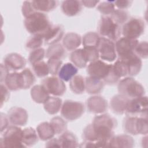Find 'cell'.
<instances>
[{
    "instance_id": "obj_1",
    "label": "cell",
    "mask_w": 148,
    "mask_h": 148,
    "mask_svg": "<svg viewBox=\"0 0 148 148\" xmlns=\"http://www.w3.org/2000/svg\"><path fill=\"white\" fill-rule=\"evenodd\" d=\"M116 120L109 114H102L95 116L91 123L94 131L99 140L109 143L114 136V129L117 126Z\"/></svg>"
},
{
    "instance_id": "obj_2",
    "label": "cell",
    "mask_w": 148,
    "mask_h": 148,
    "mask_svg": "<svg viewBox=\"0 0 148 148\" xmlns=\"http://www.w3.org/2000/svg\"><path fill=\"white\" fill-rule=\"evenodd\" d=\"M24 27L32 35H41L43 36L51 26L48 16L45 13L35 12L24 20Z\"/></svg>"
},
{
    "instance_id": "obj_3",
    "label": "cell",
    "mask_w": 148,
    "mask_h": 148,
    "mask_svg": "<svg viewBox=\"0 0 148 148\" xmlns=\"http://www.w3.org/2000/svg\"><path fill=\"white\" fill-rule=\"evenodd\" d=\"M99 35L113 42H116L121 35V27L115 23L110 16H102L98 25Z\"/></svg>"
},
{
    "instance_id": "obj_4",
    "label": "cell",
    "mask_w": 148,
    "mask_h": 148,
    "mask_svg": "<svg viewBox=\"0 0 148 148\" xmlns=\"http://www.w3.org/2000/svg\"><path fill=\"white\" fill-rule=\"evenodd\" d=\"M117 88L119 94L129 99L143 96L145 92L144 87L132 77H125L120 80Z\"/></svg>"
},
{
    "instance_id": "obj_5",
    "label": "cell",
    "mask_w": 148,
    "mask_h": 148,
    "mask_svg": "<svg viewBox=\"0 0 148 148\" xmlns=\"http://www.w3.org/2000/svg\"><path fill=\"white\" fill-rule=\"evenodd\" d=\"M1 147H25L23 143V130L19 126L8 127L0 139Z\"/></svg>"
},
{
    "instance_id": "obj_6",
    "label": "cell",
    "mask_w": 148,
    "mask_h": 148,
    "mask_svg": "<svg viewBox=\"0 0 148 148\" xmlns=\"http://www.w3.org/2000/svg\"><path fill=\"white\" fill-rule=\"evenodd\" d=\"M145 24L140 18L131 17L121 27V34L124 37L137 39L145 31Z\"/></svg>"
},
{
    "instance_id": "obj_7",
    "label": "cell",
    "mask_w": 148,
    "mask_h": 148,
    "mask_svg": "<svg viewBox=\"0 0 148 148\" xmlns=\"http://www.w3.org/2000/svg\"><path fill=\"white\" fill-rule=\"evenodd\" d=\"M84 112V105L79 101L66 100L62 105L61 114L69 121H74L80 118Z\"/></svg>"
},
{
    "instance_id": "obj_8",
    "label": "cell",
    "mask_w": 148,
    "mask_h": 148,
    "mask_svg": "<svg viewBox=\"0 0 148 148\" xmlns=\"http://www.w3.org/2000/svg\"><path fill=\"white\" fill-rule=\"evenodd\" d=\"M112 69L113 64H110L104 61L98 60L90 62L87 68V72L88 76L103 81Z\"/></svg>"
},
{
    "instance_id": "obj_9",
    "label": "cell",
    "mask_w": 148,
    "mask_h": 148,
    "mask_svg": "<svg viewBox=\"0 0 148 148\" xmlns=\"http://www.w3.org/2000/svg\"><path fill=\"white\" fill-rule=\"evenodd\" d=\"M147 98L141 96L130 99L125 113L128 116H147Z\"/></svg>"
},
{
    "instance_id": "obj_10",
    "label": "cell",
    "mask_w": 148,
    "mask_h": 148,
    "mask_svg": "<svg viewBox=\"0 0 148 148\" xmlns=\"http://www.w3.org/2000/svg\"><path fill=\"white\" fill-rule=\"evenodd\" d=\"M97 49L99 58L102 61L113 62L117 57L115 43L106 38H100Z\"/></svg>"
},
{
    "instance_id": "obj_11",
    "label": "cell",
    "mask_w": 148,
    "mask_h": 148,
    "mask_svg": "<svg viewBox=\"0 0 148 148\" xmlns=\"http://www.w3.org/2000/svg\"><path fill=\"white\" fill-rule=\"evenodd\" d=\"M41 84L50 95L55 97L63 95L66 91V85L64 82L59 77L51 76L45 77L41 82Z\"/></svg>"
},
{
    "instance_id": "obj_12",
    "label": "cell",
    "mask_w": 148,
    "mask_h": 148,
    "mask_svg": "<svg viewBox=\"0 0 148 148\" xmlns=\"http://www.w3.org/2000/svg\"><path fill=\"white\" fill-rule=\"evenodd\" d=\"M138 39H130L126 37H120L116 42V49L118 57H124L133 52L137 44Z\"/></svg>"
},
{
    "instance_id": "obj_13",
    "label": "cell",
    "mask_w": 148,
    "mask_h": 148,
    "mask_svg": "<svg viewBox=\"0 0 148 148\" xmlns=\"http://www.w3.org/2000/svg\"><path fill=\"white\" fill-rule=\"evenodd\" d=\"M8 117L10 123L16 126H24L28 121V115L27 110L23 108L14 106L9 110Z\"/></svg>"
},
{
    "instance_id": "obj_14",
    "label": "cell",
    "mask_w": 148,
    "mask_h": 148,
    "mask_svg": "<svg viewBox=\"0 0 148 148\" xmlns=\"http://www.w3.org/2000/svg\"><path fill=\"white\" fill-rule=\"evenodd\" d=\"M86 106L89 112L94 114H102L108 110L107 101L101 96H92L86 101Z\"/></svg>"
},
{
    "instance_id": "obj_15",
    "label": "cell",
    "mask_w": 148,
    "mask_h": 148,
    "mask_svg": "<svg viewBox=\"0 0 148 148\" xmlns=\"http://www.w3.org/2000/svg\"><path fill=\"white\" fill-rule=\"evenodd\" d=\"M26 63L25 58L16 53L8 54L3 59V64L9 71L14 72L23 69Z\"/></svg>"
},
{
    "instance_id": "obj_16",
    "label": "cell",
    "mask_w": 148,
    "mask_h": 148,
    "mask_svg": "<svg viewBox=\"0 0 148 148\" xmlns=\"http://www.w3.org/2000/svg\"><path fill=\"white\" fill-rule=\"evenodd\" d=\"M64 29L61 25H51L43 35L44 42L46 44L52 45L57 43L63 38Z\"/></svg>"
},
{
    "instance_id": "obj_17",
    "label": "cell",
    "mask_w": 148,
    "mask_h": 148,
    "mask_svg": "<svg viewBox=\"0 0 148 148\" xmlns=\"http://www.w3.org/2000/svg\"><path fill=\"white\" fill-rule=\"evenodd\" d=\"M123 60L127 65L129 69V76H135L140 71L142 66V62L134 52L124 57H118Z\"/></svg>"
},
{
    "instance_id": "obj_18",
    "label": "cell",
    "mask_w": 148,
    "mask_h": 148,
    "mask_svg": "<svg viewBox=\"0 0 148 148\" xmlns=\"http://www.w3.org/2000/svg\"><path fill=\"white\" fill-rule=\"evenodd\" d=\"M130 99L122 94L113 96L110 101V108L112 111L117 114L125 113L127 104Z\"/></svg>"
},
{
    "instance_id": "obj_19",
    "label": "cell",
    "mask_w": 148,
    "mask_h": 148,
    "mask_svg": "<svg viewBox=\"0 0 148 148\" xmlns=\"http://www.w3.org/2000/svg\"><path fill=\"white\" fill-rule=\"evenodd\" d=\"M135 141L133 138L128 134H120L113 136L110 140L109 147H128L134 146Z\"/></svg>"
},
{
    "instance_id": "obj_20",
    "label": "cell",
    "mask_w": 148,
    "mask_h": 148,
    "mask_svg": "<svg viewBox=\"0 0 148 148\" xmlns=\"http://www.w3.org/2000/svg\"><path fill=\"white\" fill-rule=\"evenodd\" d=\"M81 1L76 0H66L62 1L61 10L63 13L68 16H75L79 14L82 9Z\"/></svg>"
},
{
    "instance_id": "obj_21",
    "label": "cell",
    "mask_w": 148,
    "mask_h": 148,
    "mask_svg": "<svg viewBox=\"0 0 148 148\" xmlns=\"http://www.w3.org/2000/svg\"><path fill=\"white\" fill-rule=\"evenodd\" d=\"M82 43V38L80 35L75 32L66 34L62 39V46L68 51H74Z\"/></svg>"
},
{
    "instance_id": "obj_22",
    "label": "cell",
    "mask_w": 148,
    "mask_h": 148,
    "mask_svg": "<svg viewBox=\"0 0 148 148\" xmlns=\"http://www.w3.org/2000/svg\"><path fill=\"white\" fill-rule=\"evenodd\" d=\"M104 85V82L101 79L90 76L85 79V90L88 94H97L100 93L102 91Z\"/></svg>"
},
{
    "instance_id": "obj_23",
    "label": "cell",
    "mask_w": 148,
    "mask_h": 148,
    "mask_svg": "<svg viewBox=\"0 0 148 148\" xmlns=\"http://www.w3.org/2000/svg\"><path fill=\"white\" fill-rule=\"evenodd\" d=\"M34 73L29 68H25L19 72V84L20 89H28L35 82Z\"/></svg>"
},
{
    "instance_id": "obj_24",
    "label": "cell",
    "mask_w": 148,
    "mask_h": 148,
    "mask_svg": "<svg viewBox=\"0 0 148 148\" xmlns=\"http://www.w3.org/2000/svg\"><path fill=\"white\" fill-rule=\"evenodd\" d=\"M35 11L45 13L52 11L57 8L58 1L54 0H35L31 1Z\"/></svg>"
},
{
    "instance_id": "obj_25",
    "label": "cell",
    "mask_w": 148,
    "mask_h": 148,
    "mask_svg": "<svg viewBox=\"0 0 148 148\" xmlns=\"http://www.w3.org/2000/svg\"><path fill=\"white\" fill-rule=\"evenodd\" d=\"M31 96L36 103L43 104L50 97V94L42 84H37L31 88Z\"/></svg>"
},
{
    "instance_id": "obj_26",
    "label": "cell",
    "mask_w": 148,
    "mask_h": 148,
    "mask_svg": "<svg viewBox=\"0 0 148 148\" xmlns=\"http://www.w3.org/2000/svg\"><path fill=\"white\" fill-rule=\"evenodd\" d=\"M77 68L72 63L67 62L61 67L58 75L64 82H69L77 73Z\"/></svg>"
},
{
    "instance_id": "obj_27",
    "label": "cell",
    "mask_w": 148,
    "mask_h": 148,
    "mask_svg": "<svg viewBox=\"0 0 148 148\" xmlns=\"http://www.w3.org/2000/svg\"><path fill=\"white\" fill-rule=\"evenodd\" d=\"M62 105V99L57 97H50L43 103L44 109L50 114H57L61 110Z\"/></svg>"
},
{
    "instance_id": "obj_28",
    "label": "cell",
    "mask_w": 148,
    "mask_h": 148,
    "mask_svg": "<svg viewBox=\"0 0 148 148\" xmlns=\"http://www.w3.org/2000/svg\"><path fill=\"white\" fill-rule=\"evenodd\" d=\"M66 53L64 46L60 44L56 43L50 45L46 51L45 56L47 59L57 58L62 60L66 57Z\"/></svg>"
},
{
    "instance_id": "obj_29",
    "label": "cell",
    "mask_w": 148,
    "mask_h": 148,
    "mask_svg": "<svg viewBox=\"0 0 148 148\" xmlns=\"http://www.w3.org/2000/svg\"><path fill=\"white\" fill-rule=\"evenodd\" d=\"M36 132L39 139L42 140H48L53 138L55 135L54 131L48 122H43L36 127Z\"/></svg>"
},
{
    "instance_id": "obj_30",
    "label": "cell",
    "mask_w": 148,
    "mask_h": 148,
    "mask_svg": "<svg viewBox=\"0 0 148 148\" xmlns=\"http://www.w3.org/2000/svg\"><path fill=\"white\" fill-rule=\"evenodd\" d=\"M36 131L33 128L27 127L23 130V143L25 147H31L36 144L39 140Z\"/></svg>"
},
{
    "instance_id": "obj_31",
    "label": "cell",
    "mask_w": 148,
    "mask_h": 148,
    "mask_svg": "<svg viewBox=\"0 0 148 148\" xmlns=\"http://www.w3.org/2000/svg\"><path fill=\"white\" fill-rule=\"evenodd\" d=\"M58 139L61 147H77L79 146L76 136L71 132L65 131L60 134Z\"/></svg>"
},
{
    "instance_id": "obj_32",
    "label": "cell",
    "mask_w": 148,
    "mask_h": 148,
    "mask_svg": "<svg viewBox=\"0 0 148 148\" xmlns=\"http://www.w3.org/2000/svg\"><path fill=\"white\" fill-rule=\"evenodd\" d=\"M69 87L73 93L82 94L86 90L85 79L80 75H76L69 80Z\"/></svg>"
},
{
    "instance_id": "obj_33",
    "label": "cell",
    "mask_w": 148,
    "mask_h": 148,
    "mask_svg": "<svg viewBox=\"0 0 148 148\" xmlns=\"http://www.w3.org/2000/svg\"><path fill=\"white\" fill-rule=\"evenodd\" d=\"M70 60L76 67L79 68H83L87 64L83 49H77L73 51L70 55Z\"/></svg>"
},
{
    "instance_id": "obj_34",
    "label": "cell",
    "mask_w": 148,
    "mask_h": 148,
    "mask_svg": "<svg viewBox=\"0 0 148 148\" xmlns=\"http://www.w3.org/2000/svg\"><path fill=\"white\" fill-rule=\"evenodd\" d=\"M138 116H128L124 119L123 126L124 131L128 134L133 135H138L136 131V121Z\"/></svg>"
},
{
    "instance_id": "obj_35",
    "label": "cell",
    "mask_w": 148,
    "mask_h": 148,
    "mask_svg": "<svg viewBox=\"0 0 148 148\" xmlns=\"http://www.w3.org/2000/svg\"><path fill=\"white\" fill-rule=\"evenodd\" d=\"M5 85L9 90L17 91L20 90L19 84V72L9 73L5 80Z\"/></svg>"
},
{
    "instance_id": "obj_36",
    "label": "cell",
    "mask_w": 148,
    "mask_h": 148,
    "mask_svg": "<svg viewBox=\"0 0 148 148\" xmlns=\"http://www.w3.org/2000/svg\"><path fill=\"white\" fill-rule=\"evenodd\" d=\"M100 38L101 37L98 33L95 32H88L84 34L82 38V43L84 47H97Z\"/></svg>"
},
{
    "instance_id": "obj_37",
    "label": "cell",
    "mask_w": 148,
    "mask_h": 148,
    "mask_svg": "<svg viewBox=\"0 0 148 148\" xmlns=\"http://www.w3.org/2000/svg\"><path fill=\"white\" fill-rule=\"evenodd\" d=\"M113 70L119 78L129 76L128 67L127 64L120 58H118L114 64H113Z\"/></svg>"
},
{
    "instance_id": "obj_38",
    "label": "cell",
    "mask_w": 148,
    "mask_h": 148,
    "mask_svg": "<svg viewBox=\"0 0 148 148\" xmlns=\"http://www.w3.org/2000/svg\"><path fill=\"white\" fill-rule=\"evenodd\" d=\"M34 73L38 77H45L49 72V69L47 62L40 61L32 65Z\"/></svg>"
},
{
    "instance_id": "obj_39",
    "label": "cell",
    "mask_w": 148,
    "mask_h": 148,
    "mask_svg": "<svg viewBox=\"0 0 148 148\" xmlns=\"http://www.w3.org/2000/svg\"><path fill=\"white\" fill-rule=\"evenodd\" d=\"M55 134H61L67 130L66 122L61 117L56 116L52 118L50 121Z\"/></svg>"
},
{
    "instance_id": "obj_40",
    "label": "cell",
    "mask_w": 148,
    "mask_h": 148,
    "mask_svg": "<svg viewBox=\"0 0 148 148\" xmlns=\"http://www.w3.org/2000/svg\"><path fill=\"white\" fill-rule=\"evenodd\" d=\"M109 16L115 23L120 25H123L129 19L128 12L123 9H115Z\"/></svg>"
},
{
    "instance_id": "obj_41",
    "label": "cell",
    "mask_w": 148,
    "mask_h": 148,
    "mask_svg": "<svg viewBox=\"0 0 148 148\" xmlns=\"http://www.w3.org/2000/svg\"><path fill=\"white\" fill-rule=\"evenodd\" d=\"M44 42L43 36L41 35H32L27 41L25 47L32 50L40 48Z\"/></svg>"
},
{
    "instance_id": "obj_42",
    "label": "cell",
    "mask_w": 148,
    "mask_h": 148,
    "mask_svg": "<svg viewBox=\"0 0 148 148\" xmlns=\"http://www.w3.org/2000/svg\"><path fill=\"white\" fill-rule=\"evenodd\" d=\"M97 10L103 16H109L115 10L114 1H107L101 2L97 6Z\"/></svg>"
},
{
    "instance_id": "obj_43",
    "label": "cell",
    "mask_w": 148,
    "mask_h": 148,
    "mask_svg": "<svg viewBox=\"0 0 148 148\" xmlns=\"http://www.w3.org/2000/svg\"><path fill=\"white\" fill-rule=\"evenodd\" d=\"M83 50L87 62H91L99 60V56L97 47H83Z\"/></svg>"
},
{
    "instance_id": "obj_44",
    "label": "cell",
    "mask_w": 148,
    "mask_h": 148,
    "mask_svg": "<svg viewBox=\"0 0 148 148\" xmlns=\"http://www.w3.org/2000/svg\"><path fill=\"white\" fill-rule=\"evenodd\" d=\"M46 55V51L43 48H39L34 50H32L29 53L28 60L31 65L42 61Z\"/></svg>"
},
{
    "instance_id": "obj_45",
    "label": "cell",
    "mask_w": 148,
    "mask_h": 148,
    "mask_svg": "<svg viewBox=\"0 0 148 148\" xmlns=\"http://www.w3.org/2000/svg\"><path fill=\"white\" fill-rule=\"evenodd\" d=\"M47 64L49 69L50 73L53 76L58 75V72L62 66V61L61 60L57 58H49L47 60Z\"/></svg>"
},
{
    "instance_id": "obj_46",
    "label": "cell",
    "mask_w": 148,
    "mask_h": 148,
    "mask_svg": "<svg viewBox=\"0 0 148 148\" xmlns=\"http://www.w3.org/2000/svg\"><path fill=\"white\" fill-rule=\"evenodd\" d=\"M136 131L138 134L147 135L148 132L147 116H138L136 121Z\"/></svg>"
},
{
    "instance_id": "obj_47",
    "label": "cell",
    "mask_w": 148,
    "mask_h": 148,
    "mask_svg": "<svg viewBox=\"0 0 148 148\" xmlns=\"http://www.w3.org/2000/svg\"><path fill=\"white\" fill-rule=\"evenodd\" d=\"M134 53L140 58L146 59L148 57V44L146 41L138 42L135 48Z\"/></svg>"
},
{
    "instance_id": "obj_48",
    "label": "cell",
    "mask_w": 148,
    "mask_h": 148,
    "mask_svg": "<svg viewBox=\"0 0 148 148\" xmlns=\"http://www.w3.org/2000/svg\"><path fill=\"white\" fill-rule=\"evenodd\" d=\"M21 11H22L23 15L25 17V18L32 14L35 12H36L34 9L31 1H24L23 3Z\"/></svg>"
},
{
    "instance_id": "obj_49",
    "label": "cell",
    "mask_w": 148,
    "mask_h": 148,
    "mask_svg": "<svg viewBox=\"0 0 148 148\" xmlns=\"http://www.w3.org/2000/svg\"><path fill=\"white\" fill-rule=\"evenodd\" d=\"M9 90L5 84L3 83L1 84V107L9 99L10 92Z\"/></svg>"
},
{
    "instance_id": "obj_50",
    "label": "cell",
    "mask_w": 148,
    "mask_h": 148,
    "mask_svg": "<svg viewBox=\"0 0 148 148\" xmlns=\"http://www.w3.org/2000/svg\"><path fill=\"white\" fill-rule=\"evenodd\" d=\"M132 1L128 0H122V1H114V6H116L119 9H123L125 10L129 8Z\"/></svg>"
},
{
    "instance_id": "obj_51",
    "label": "cell",
    "mask_w": 148,
    "mask_h": 148,
    "mask_svg": "<svg viewBox=\"0 0 148 148\" xmlns=\"http://www.w3.org/2000/svg\"><path fill=\"white\" fill-rule=\"evenodd\" d=\"M9 120L8 115L5 114L3 113H1V132L2 133L8 127Z\"/></svg>"
},
{
    "instance_id": "obj_52",
    "label": "cell",
    "mask_w": 148,
    "mask_h": 148,
    "mask_svg": "<svg viewBox=\"0 0 148 148\" xmlns=\"http://www.w3.org/2000/svg\"><path fill=\"white\" fill-rule=\"evenodd\" d=\"M45 146L47 147H61L58 138H53L48 140L46 143Z\"/></svg>"
},
{
    "instance_id": "obj_53",
    "label": "cell",
    "mask_w": 148,
    "mask_h": 148,
    "mask_svg": "<svg viewBox=\"0 0 148 148\" xmlns=\"http://www.w3.org/2000/svg\"><path fill=\"white\" fill-rule=\"evenodd\" d=\"M9 69L7 67L3 64H1V82L2 83L3 82H5V78L7 75L9 74Z\"/></svg>"
},
{
    "instance_id": "obj_54",
    "label": "cell",
    "mask_w": 148,
    "mask_h": 148,
    "mask_svg": "<svg viewBox=\"0 0 148 148\" xmlns=\"http://www.w3.org/2000/svg\"><path fill=\"white\" fill-rule=\"evenodd\" d=\"M83 6H84L86 8H92L95 7L99 2V1H92V0H90V1H81Z\"/></svg>"
}]
</instances>
